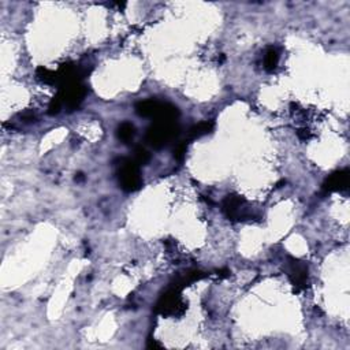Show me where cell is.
<instances>
[{
    "label": "cell",
    "instance_id": "obj_1",
    "mask_svg": "<svg viewBox=\"0 0 350 350\" xmlns=\"http://www.w3.org/2000/svg\"><path fill=\"white\" fill-rule=\"evenodd\" d=\"M178 134H180V126L177 125V122L155 121L154 125L146 132L145 138L154 148L160 149L168 142L175 140V137H178Z\"/></svg>",
    "mask_w": 350,
    "mask_h": 350
},
{
    "label": "cell",
    "instance_id": "obj_2",
    "mask_svg": "<svg viewBox=\"0 0 350 350\" xmlns=\"http://www.w3.org/2000/svg\"><path fill=\"white\" fill-rule=\"evenodd\" d=\"M119 185L125 192H136L142 186V178L138 164L130 159H122L118 168Z\"/></svg>",
    "mask_w": 350,
    "mask_h": 350
},
{
    "label": "cell",
    "instance_id": "obj_3",
    "mask_svg": "<svg viewBox=\"0 0 350 350\" xmlns=\"http://www.w3.org/2000/svg\"><path fill=\"white\" fill-rule=\"evenodd\" d=\"M184 304H182V300H181L180 292L178 289H172L168 293H166L164 296H162V298L159 300L158 305H156V313H160V315H177V313L184 312Z\"/></svg>",
    "mask_w": 350,
    "mask_h": 350
},
{
    "label": "cell",
    "instance_id": "obj_4",
    "mask_svg": "<svg viewBox=\"0 0 350 350\" xmlns=\"http://www.w3.org/2000/svg\"><path fill=\"white\" fill-rule=\"evenodd\" d=\"M59 93L62 95L63 104H66L70 108V111H73V110L78 108L81 101L85 97L86 91H85V88L81 83L75 82L71 83V85H67V86H63V91H60Z\"/></svg>",
    "mask_w": 350,
    "mask_h": 350
},
{
    "label": "cell",
    "instance_id": "obj_5",
    "mask_svg": "<svg viewBox=\"0 0 350 350\" xmlns=\"http://www.w3.org/2000/svg\"><path fill=\"white\" fill-rule=\"evenodd\" d=\"M289 276L292 283L298 289H304L308 280V267L307 264L297 258H289Z\"/></svg>",
    "mask_w": 350,
    "mask_h": 350
},
{
    "label": "cell",
    "instance_id": "obj_6",
    "mask_svg": "<svg viewBox=\"0 0 350 350\" xmlns=\"http://www.w3.org/2000/svg\"><path fill=\"white\" fill-rule=\"evenodd\" d=\"M244 204H245V200L241 196L229 194L223 201V212L230 221H239L241 217H244V213H242Z\"/></svg>",
    "mask_w": 350,
    "mask_h": 350
},
{
    "label": "cell",
    "instance_id": "obj_7",
    "mask_svg": "<svg viewBox=\"0 0 350 350\" xmlns=\"http://www.w3.org/2000/svg\"><path fill=\"white\" fill-rule=\"evenodd\" d=\"M349 186V170H341L331 174L324 181L323 189L325 192H342Z\"/></svg>",
    "mask_w": 350,
    "mask_h": 350
},
{
    "label": "cell",
    "instance_id": "obj_8",
    "mask_svg": "<svg viewBox=\"0 0 350 350\" xmlns=\"http://www.w3.org/2000/svg\"><path fill=\"white\" fill-rule=\"evenodd\" d=\"M163 105L164 103H160L158 100H154V99H149V100H144L137 103L136 105V113L140 117L144 118H156L159 117V114L162 111Z\"/></svg>",
    "mask_w": 350,
    "mask_h": 350
},
{
    "label": "cell",
    "instance_id": "obj_9",
    "mask_svg": "<svg viewBox=\"0 0 350 350\" xmlns=\"http://www.w3.org/2000/svg\"><path fill=\"white\" fill-rule=\"evenodd\" d=\"M134 136H136V127L130 122H123L118 126L117 137L123 144H129V142L133 141Z\"/></svg>",
    "mask_w": 350,
    "mask_h": 350
},
{
    "label": "cell",
    "instance_id": "obj_10",
    "mask_svg": "<svg viewBox=\"0 0 350 350\" xmlns=\"http://www.w3.org/2000/svg\"><path fill=\"white\" fill-rule=\"evenodd\" d=\"M213 129V123L212 122H201L199 125L193 126L190 132H189V138L190 140H196V138H200L205 134L211 133Z\"/></svg>",
    "mask_w": 350,
    "mask_h": 350
},
{
    "label": "cell",
    "instance_id": "obj_11",
    "mask_svg": "<svg viewBox=\"0 0 350 350\" xmlns=\"http://www.w3.org/2000/svg\"><path fill=\"white\" fill-rule=\"evenodd\" d=\"M278 62H279V54L275 48H270V50L266 52V56H264V69L267 71H274L278 66Z\"/></svg>",
    "mask_w": 350,
    "mask_h": 350
},
{
    "label": "cell",
    "instance_id": "obj_12",
    "mask_svg": "<svg viewBox=\"0 0 350 350\" xmlns=\"http://www.w3.org/2000/svg\"><path fill=\"white\" fill-rule=\"evenodd\" d=\"M149 152L144 146H136V149H134V162L137 163L138 166H145L146 163H149Z\"/></svg>",
    "mask_w": 350,
    "mask_h": 350
},
{
    "label": "cell",
    "instance_id": "obj_13",
    "mask_svg": "<svg viewBox=\"0 0 350 350\" xmlns=\"http://www.w3.org/2000/svg\"><path fill=\"white\" fill-rule=\"evenodd\" d=\"M36 75H37V78L40 81H42V82L51 83V85L56 83V73L47 70L44 67H38L37 71H36Z\"/></svg>",
    "mask_w": 350,
    "mask_h": 350
},
{
    "label": "cell",
    "instance_id": "obj_14",
    "mask_svg": "<svg viewBox=\"0 0 350 350\" xmlns=\"http://www.w3.org/2000/svg\"><path fill=\"white\" fill-rule=\"evenodd\" d=\"M63 105L64 104H63L62 95L58 93V95L51 100L50 105H48V114H50V115H56V114L60 113V110H62Z\"/></svg>",
    "mask_w": 350,
    "mask_h": 350
},
{
    "label": "cell",
    "instance_id": "obj_15",
    "mask_svg": "<svg viewBox=\"0 0 350 350\" xmlns=\"http://www.w3.org/2000/svg\"><path fill=\"white\" fill-rule=\"evenodd\" d=\"M186 149H188V144H186V141L180 142L178 145L175 146V149H174V159L175 160H178V162H182V160L185 159V155H186Z\"/></svg>",
    "mask_w": 350,
    "mask_h": 350
},
{
    "label": "cell",
    "instance_id": "obj_16",
    "mask_svg": "<svg viewBox=\"0 0 350 350\" xmlns=\"http://www.w3.org/2000/svg\"><path fill=\"white\" fill-rule=\"evenodd\" d=\"M146 346H148L149 349H150V347H160V345H159L158 342L155 341V339H149V341H148V345H146Z\"/></svg>",
    "mask_w": 350,
    "mask_h": 350
},
{
    "label": "cell",
    "instance_id": "obj_17",
    "mask_svg": "<svg viewBox=\"0 0 350 350\" xmlns=\"http://www.w3.org/2000/svg\"><path fill=\"white\" fill-rule=\"evenodd\" d=\"M75 181H83V175L81 172H78V174L75 175Z\"/></svg>",
    "mask_w": 350,
    "mask_h": 350
}]
</instances>
